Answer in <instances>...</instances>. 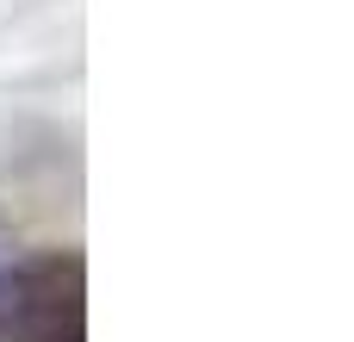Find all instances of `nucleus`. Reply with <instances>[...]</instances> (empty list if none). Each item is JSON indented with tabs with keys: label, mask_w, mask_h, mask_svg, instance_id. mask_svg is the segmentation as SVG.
<instances>
[{
	"label": "nucleus",
	"mask_w": 354,
	"mask_h": 342,
	"mask_svg": "<svg viewBox=\"0 0 354 342\" xmlns=\"http://www.w3.org/2000/svg\"><path fill=\"white\" fill-rule=\"evenodd\" d=\"M0 342H87V262L75 249L0 268Z\"/></svg>",
	"instance_id": "nucleus-1"
},
{
	"label": "nucleus",
	"mask_w": 354,
	"mask_h": 342,
	"mask_svg": "<svg viewBox=\"0 0 354 342\" xmlns=\"http://www.w3.org/2000/svg\"><path fill=\"white\" fill-rule=\"evenodd\" d=\"M0 262H6V218H0Z\"/></svg>",
	"instance_id": "nucleus-2"
}]
</instances>
